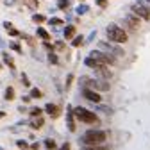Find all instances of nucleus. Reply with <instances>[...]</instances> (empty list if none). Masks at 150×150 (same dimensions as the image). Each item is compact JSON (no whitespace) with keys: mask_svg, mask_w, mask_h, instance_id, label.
Segmentation results:
<instances>
[{"mask_svg":"<svg viewBox=\"0 0 150 150\" xmlns=\"http://www.w3.org/2000/svg\"><path fill=\"white\" fill-rule=\"evenodd\" d=\"M4 27H6V30L9 32V36H14V38H16V36H20V32H18V29H14V27H13V23L6 22V23H4Z\"/></svg>","mask_w":150,"mask_h":150,"instance_id":"obj_15","label":"nucleus"},{"mask_svg":"<svg viewBox=\"0 0 150 150\" xmlns=\"http://www.w3.org/2000/svg\"><path fill=\"white\" fill-rule=\"evenodd\" d=\"M16 145H18V146H20V148H23V150H25V148H29V145H27V141H22V139H20V141H18Z\"/></svg>","mask_w":150,"mask_h":150,"instance_id":"obj_30","label":"nucleus"},{"mask_svg":"<svg viewBox=\"0 0 150 150\" xmlns=\"http://www.w3.org/2000/svg\"><path fill=\"white\" fill-rule=\"evenodd\" d=\"M30 127H32V129H41V127H43V118H41V116H34V118L30 120Z\"/></svg>","mask_w":150,"mask_h":150,"instance_id":"obj_13","label":"nucleus"},{"mask_svg":"<svg viewBox=\"0 0 150 150\" xmlns=\"http://www.w3.org/2000/svg\"><path fill=\"white\" fill-rule=\"evenodd\" d=\"M71 79H73V75H68V81H66V88H70V84H71Z\"/></svg>","mask_w":150,"mask_h":150,"instance_id":"obj_35","label":"nucleus"},{"mask_svg":"<svg viewBox=\"0 0 150 150\" xmlns=\"http://www.w3.org/2000/svg\"><path fill=\"white\" fill-rule=\"evenodd\" d=\"M50 25H63L61 18H50Z\"/></svg>","mask_w":150,"mask_h":150,"instance_id":"obj_27","label":"nucleus"},{"mask_svg":"<svg viewBox=\"0 0 150 150\" xmlns=\"http://www.w3.org/2000/svg\"><path fill=\"white\" fill-rule=\"evenodd\" d=\"M82 95H84V98L95 102V104H98V102L102 100L100 93H97V89H91V88H84V89H82Z\"/></svg>","mask_w":150,"mask_h":150,"instance_id":"obj_6","label":"nucleus"},{"mask_svg":"<svg viewBox=\"0 0 150 150\" xmlns=\"http://www.w3.org/2000/svg\"><path fill=\"white\" fill-rule=\"evenodd\" d=\"M82 40H84L82 36H77V38H73V41H71V45H73V47H81V45H82Z\"/></svg>","mask_w":150,"mask_h":150,"instance_id":"obj_23","label":"nucleus"},{"mask_svg":"<svg viewBox=\"0 0 150 150\" xmlns=\"http://www.w3.org/2000/svg\"><path fill=\"white\" fill-rule=\"evenodd\" d=\"M29 7H32V9H36V7H38V2H34V0H32V2H29Z\"/></svg>","mask_w":150,"mask_h":150,"instance_id":"obj_37","label":"nucleus"},{"mask_svg":"<svg viewBox=\"0 0 150 150\" xmlns=\"http://www.w3.org/2000/svg\"><path fill=\"white\" fill-rule=\"evenodd\" d=\"M6 116V112H2V111H0V118H4Z\"/></svg>","mask_w":150,"mask_h":150,"instance_id":"obj_39","label":"nucleus"},{"mask_svg":"<svg viewBox=\"0 0 150 150\" xmlns=\"http://www.w3.org/2000/svg\"><path fill=\"white\" fill-rule=\"evenodd\" d=\"M105 66H107V64H102V66H100V68H97L95 71L100 75V77H104V79H111V71H109Z\"/></svg>","mask_w":150,"mask_h":150,"instance_id":"obj_11","label":"nucleus"},{"mask_svg":"<svg viewBox=\"0 0 150 150\" xmlns=\"http://www.w3.org/2000/svg\"><path fill=\"white\" fill-rule=\"evenodd\" d=\"M2 57H4V63H6V64L11 68V70H14V61H13V57H11V55L4 52V54H2Z\"/></svg>","mask_w":150,"mask_h":150,"instance_id":"obj_18","label":"nucleus"},{"mask_svg":"<svg viewBox=\"0 0 150 150\" xmlns=\"http://www.w3.org/2000/svg\"><path fill=\"white\" fill-rule=\"evenodd\" d=\"M41 112H43V111H41L40 107H32V109H30V116H32V118H34V116H41Z\"/></svg>","mask_w":150,"mask_h":150,"instance_id":"obj_24","label":"nucleus"},{"mask_svg":"<svg viewBox=\"0 0 150 150\" xmlns=\"http://www.w3.org/2000/svg\"><path fill=\"white\" fill-rule=\"evenodd\" d=\"M38 148H40V143H32L30 145V150H38Z\"/></svg>","mask_w":150,"mask_h":150,"instance_id":"obj_36","label":"nucleus"},{"mask_svg":"<svg viewBox=\"0 0 150 150\" xmlns=\"http://www.w3.org/2000/svg\"><path fill=\"white\" fill-rule=\"evenodd\" d=\"M73 115H75V118H77L79 122H82V123H98V116L95 115V112L84 109V107H75L73 109Z\"/></svg>","mask_w":150,"mask_h":150,"instance_id":"obj_3","label":"nucleus"},{"mask_svg":"<svg viewBox=\"0 0 150 150\" xmlns=\"http://www.w3.org/2000/svg\"><path fill=\"white\" fill-rule=\"evenodd\" d=\"M41 95L43 93L38 89V88H34V89H30V98H41Z\"/></svg>","mask_w":150,"mask_h":150,"instance_id":"obj_21","label":"nucleus"},{"mask_svg":"<svg viewBox=\"0 0 150 150\" xmlns=\"http://www.w3.org/2000/svg\"><path fill=\"white\" fill-rule=\"evenodd\" d=\"M84 86L86 88H91V89H98V91H107L109 89V84L107 82L97 81V79H88V77H84Z\"/></svg>","mask_w":150,"mask_h":150,"instance_id":"obj_5","label":"nucleus"},{"mask_svg":"<svg viewBox=\"0 0 150 150\" xmlns=\"http://www.w3.org/2000/svg\"><path fill=\"white\" fill-rule=\"evenodd\" d=\"M73 109L71 107H68V129L71 130V132H73V130H75V122H73Z\"/></svg>","mask_w":150,"mask_h":150,"instance_id":"obj_12","label":"nucleus"},{"mask_svg":"<svg viewBox=\"0 0 150 150\" xmlns=\"http://www.w3.org/2000/svg\"><path fill=\"white\" fill-rule=\"evenodd\" d=\"M14 98V89L13 88H7L6 89V100H13Z\"/></svg>","mask_w":150,"mask_h":150,"instance_id":"obj_22","label":"nucleus"},{"mask_svg":"<svg viewBox=\"0 0 150 150\" xmlns=\"http://www.w3.org/2000/svg\"><path fill=\"white\" fill-rule=\"evenodd\" d=\"M105 32H107V38H109V41H112V43H125V41H127V32H125L122 27L115 25V23L107 25Z\"/></svg>","mask_w":150,"mask_h":150,"instance_id":"obj_2","label":"nucleus"},{"mask_svg":"<svg viewBox=\"0 0 150 150\" xmlns=\"http://www.w3.org/2000/svg\"><path fill=\"white\" fill-rule=\"evenodd\" d=\"M84 64H86L88 68H93V70H97V68H100V66H102V63H98L95 57H91V55L84 59Z\"/></svg>","mask_w":150,"mask_h":150,"instance_id":"obj_9","label":"nucleus"},{"mask_svg":"<svg viewBox=\"0 0 150 150\" xmlns=\"http://www.w3.org/2000/svg\"><path fill=\"white\" fill-rule=\"evenodd\" d=\"M32 20H34L36 23H43V22H45V16H43V14H34Z\"/></svg>","mask_w":150,"mask_h":150,"instance_id":"obj_25","label":"nucleus"},{"mask_svg":"<svg viewBox=\"0 0 150 150\" xmlns=\"http://www.w3.org/2000/svg\"><path fill=\"white\" fill-rule=\"evenodd\" d=\"M100 47H102V48H107L109 52H115L116 55H123V52H122L120 48H116V47H111L109 43H100Z\"/></svg>","mask_w":150,"mask_h":150,"instance_id":"obj_16","label":"nucleus"},{"mask_svg":"<svg viewBox=\"0 0 150 150\" xmlns=\"http://www.w3.org/2000/svg\"><path fill=\"white\" fill-rule=\"evenodd\" d=\"M9 47H11L13 50H16V52H22V48H20V45H18V43H11Z\"/></svg>","mask_w":150,"mask_h":150,"instance_id":"obj_31","label":"nucleus"},{"mask_svg":"<svg viewBox=\"0 0 150 150\" xmlns=\"http://www.w3.org/2000/svg\"><path fill=\"white\" fill-rule=\"evenodd\" d=\"M125 22L130 25V29H138V27H139V20H138V16H136V14H134V16H132V14L127 16V18H125Z\"/></svg>","mask_w":150,"mask_h":150,"instance_id":"obj_10","label":"nucleus"},{"mask_svg":"<svg viewBox=\"0 0 150 150\" xmlns=\"http://www.w3.org/2000/svg\"><path fill=\"white\" fill-rule=\"evenodd\" d=\"M57 7L59 9H68L70 7V0H57Z\"/></svg>","mask_w":150,"mask_h":150,"instance_id":"obj_20","label":"nucleus"},{"mask_svg":"<svg viewBox=\"0 0 150 150\" xmlns=\"http://www.w3.org/2000/svg\"><path fill=\"white\" fill-rule=\"evenodd\" d=\"M38 36H40L43 41H50V34H48L43 27H38Z\"/></svg>","mask_w":150,"mask_h":150,"instance_id":"obj_17","label":"nucleus"},{"mask_svg":"<svg viewBox=\"0 0 150 150\" xmlns=\"http://www.w3.org/2000/svg\"><path fill=\"white\" fill-rule=\"evenodd\" d=\"M45 146H47L48 150H54V148H55V141H54V139H47V141H45Z\"/></svg>","mask_w":150,"mask_h":150,"instance_id":"obj_26","label":"nucleus"},{"mask_svg":"<svg viewBox=\"0 0 150 150\" xmlns=\"http://www.w3.org/2000/svg\"><path fill=\"white\" fill-rule=\"evenodd\" d=\"M91 57H95L98 63H102V64H115L116 63V59L112 57V55L109 54V52H100V50H93L91 52Z\"/></svg>","mask_w":150,"mask_h":150,"instance_id":"obj_4","label":"nucleus"},{"mask_svg":"<svg viewBox=\"0 0 150 150\" xmlns=\"http://www.w3.org/2000/svg\"><path fill=\"white\" fill-rule=\"evenodd\" d=\"M48 61H50V63H54V64L57 63V57H55V54H54V52H50V54H48Z\"/></svg>","mask_w":150,"mask_h":150,"instance_id":"obj_28","label":"nucleus"},{"mask_svg":"<svg viewBox=\"0 0 150 150\" xmlns=\"http://www.w3.org/2000/svg\"><path fill=\"white\" fill-rule=\"evenodd\" d=\"M107 139V134L104 132V130H95V129H91L88 130V132L82 136V145H102L104 141Z\"/></svg>","mask_w":150,"mask_h":150,"instance_id":"obj_1","label":"nucleus"},{"mask_svg":"<svg viewBox=\"0 0 150 150\" xmlns=\"http://www.w3.org/2000/svg\"><path fill=\"white\" fill-rule=\"evenodd\" d=\"M22 81H23V86H29V84H30V82H29V79L25 77V75H23V77H22Z\"/></svg>","mask_w":150,"mask_h":150,"instance_id":"obj_38","label":"nucleus"},{"mask_svg":"<svg viewBox=\"0 0 150 150\" xmlns=\"http://www.w3.org/2000/svg\"><path fill=\"white\" fill-rule=\"evenodd\" d=\"M86 11H88V7H86V6H79V7H77V14H84Z\"/></svg>","mask_w":150,"mask_h":150,"instance_id":"obj_29","label":"nucleus"},{"mask_svg":"<svg viewBox=\"0 0 150 150\" xmlns=\"http://www.w3.org/2000/svg\"><path fill=\"white\" fill-rule=\"evenodd\" d=\"M82 150H109L107 146H102V145H84Z\"/></svg>","mask_w":150,"mask_h":150,"instance_id":"obj_19","label":"nucleus"},{"mask_svg":"<svg viewBox=\"0 0 150 150\" xmlns=\"http://www.w3.org/2000/svg\"><path fill=\"white\" fill-rule=\"evenodd\" d=\"M73 36H75V25H66L64 38H66V40H73Z\"/></svg>","mask_w":150,"mask_h":150,"instance_id":"obj_14","label":"nucleus"},{"mask_svg":"<svg viewBox=\"0 0 150 150\" xmlns=\"http://www.w3.org/2000/svg\"><path fill=\"white\" fill-rule=\"evenodd\" d=\"M132 14L143 18V20H150V13H148V9H145L143 6H134V7H132Z\"/></svg>","mask_w":150,"mask_h":150,"instance_id":"obj_7","label":"nucleus"},{"mask_svg":"<svg viewBox=\"0 0 150 150\" xmlns=\"http://www.w3.org/2000/svg\"><path fill=\"white\" fill-rule=\"evenodd\" d=\"M59 150H70V143H64V145H61V148Z\"/></svg>","mask_w":150,"mask_h":150,"instance_id":"obj_33","label":"nucleus"},{"mask_svg":"<svg viewBox=\"0 0 150 150\" xmlns=\"http://www.w3.org/2000/svg\"><path fill=\"white\" fill-rule=\"evenodd\" d=\"M97 4H98L100 7H105V4H107V0H97Z\"/></svg>","mask_w":150,"mask_h":150,"instance_id":"obj_32","label":"nucleus"},{"mask_svg":"<svg viewBox=\"0 0 150 150\" xmlns=\"http://www.w3.org/2000/svg\"><path fill=\"white\" fill-rule=\"evenodd\" d=\"M55 48H57V50H63V48H64V45L59 41V43H55Z\"/></svg>","mask_w":150,"mask_h":150,"instance_id":"obj_34","label":"nucleus"},{"mask_svg":"<svg viewBox=\"0 0 150 150\" xmlns=\"http://www.w3.org/2000/svg\"><path fill=\"white\" fill-rule=\"evenodd\" d=\"M45 111L48 112V115H50L52 118H57V116L61 115V111H59V107L55 105V104H47V105H45Z\"/></svg>","mask_w":150,"mask_h":150,"instance_id":"obj_8","label":"nucleus"},{"mask_svg":"<svg viewBox=\"0 0 150 150\" xmlns=\"http://www.w3.org/2000/svg\"><path fill=\"white\" fill-rule=\"evenodd\" d=\"M0 150H2V148H0Z\"/></svg>","mask_w":150,"mask_h":150,"instance_id":"obj_40","label":"nucleus"}]
</instances>
